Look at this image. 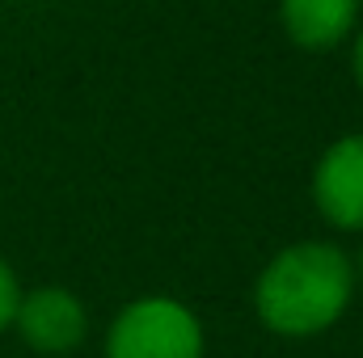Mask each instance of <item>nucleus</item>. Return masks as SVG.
Returning a JSON list of instances; mask_svg holds the SVG:
<instances>
[{"label":"nucleus","instance_id":"1","mask_svg":"<svg viewBox=\"0 0 363 358\" xmlns=\"http://www.w3.org/2000/svg\"><path fill=\"white\" fill-rule=\"evenodd\" d=\"M351 262L342 249L304 241L291 245L262 270L254 287V308L262 325L283 337L325 333L351 304Z\"/></svg>","mask_w":363,"mask_h":358},{"label":"nucleus","instance_id":"2","mask_svg":"<svg viewBox=\"0 0 363 358\" xmlns=\"http://www.w3.org/2000/svg\"><path fill=\"white\" fill-rule=\"evenodd\" d=\"M106 358H203V325L178 299H135L114 321Z\"/></svg>","mask_w":363,"mask_h":358},{"label":"nucleus","instance_id":"3","mask_svg":"<svg viewBox=\"0 0 363 358\" xmlns=\"http://www.w3.org/2000/svg\"><path fill=\"white\" fill-rule=\"evenodd\" d=\"M313 198L334 228L363 232V135L330 144L313 173Z\"/></svg>","mask_w":363,"mask_h":358},{"label":"nucleus","instance_id":"4","mask_svg":"<svg viewBox=\"0 0 363 358\" xmlns=\"http://www.w3.org/2000/svg\"><path fill=\"white\" fill-rule=\"evenodd\" d=\"M13 325L21 329V337L43 350V354H64L85 337V308L72 291L64 287H38L30 295L17 299Z\"/></svg>","mask_w":363,"mask_h":358},{"label":"nucleus","instance_id":"5","mask_svg":"<svg viewBox=\"0 0 363 358\" xmlns=\"http://www.w3.org/2000/svg\"><path fill=\"white\" fill-rule=\"evenodd\" d=\"M359 17V0H283V25L296 47L330 51L338 47Z\"/></svg>","mask_w":363,"mask_h":358},{"label":"nucleus","instance_id":"6","mask_svg":"<svg viewBox=\"0 0 363 358\" xmlns=\"http://www.w3.org/2000/svg\"><path fill=\"white\" fill-rule=\"evenodd\" d=\"M17 299H21V287L13 278V270L0 262V329L13 325V312H17Z\"/></svg>","mask_w":363,"mask_h":358},{"label":"nucleus","instance_id":"7","mask_svg":"<svg viewBox=\"0 0 363 358\" xmlns=\"http://www.w3.org/2000/svg\"><path fill=\"white\" fill-rule=\"evenodd\" d=\"M355 81H359V89H363V34L355 38Z\"/></svg>","mask_w":363,"mask_h":358},{"label":"nucleus","instance_id":"8","mask_svg":"<svg viewBox=\"0 0 363 358\" xmlns=\"http://www.w3.org/2000/svg\"><path fill=\"white\" fill-rule=\"evenodd\" d=\"M359 274H363V258H359Z\"/></svg>","mask_w":363,"mask_h":358}]
</instances>
